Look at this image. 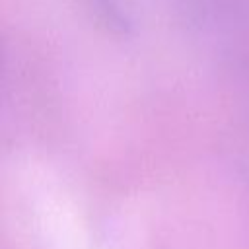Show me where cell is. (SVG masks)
Instances as JSON below:
<instances>
[{
	"instance_id": "6da1fadb",
	"label": "cell",
	"mask_w": 249,
	"mask_h": 249,
	"mask_svg": "<svg viewBox=\"0 0 249 249\" xmlns=\"http://www.w3.org/2000/svg\"><path fill=\"white\" fill-rule=\"evenodd\" d=\"M237 160L239 165L245 169V173L249 175V117L245 119V123L239 128V136H237Z\"/></svg>"
}]
</instances>
